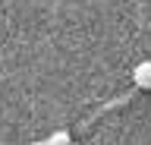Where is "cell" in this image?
I'll return each instance as SVG.
<instances>
[{"mask_svg": "<svg viewBox=\"0 0 151 145\" xmlns=\"http://www.w3.org/2000/svg\"><path fill=\"white\" fill-rule=\"evenodd\" d=\"M132 82H135V88H142V92L151 88V60H142V63L132 66Z\"/></svg>", "mask_w": 151, "mask_h": 145, "instance_id": "1", "label": "cell"}, {"mask_svg": "<svg viewBox=\"0 0 151 145\" xmlns=\"http://www.w3.org/2000/svg\"><path fill=\"white\" fill-rule=\"evenodd\" d=\"M69 142H73V136L66 133V129H57V133L47 136V145H69Z\"/></svg>", "mask_w": 151, "mask_h": 145, "instance_id": "2", "label": "cell"}, {"mask_svg": "<svg viewBox=\"0 0 151 145\" xmlns=\"http://www.w3.org/2000/svg\"><path fill=\"white\" fill-rule=\"evenodd\" d=\"M32 145H47V139H41V142H32Z\"/></svg>", "mask_w": 151, "mask_h": 145, "instance_id": "3", "label": "cell"}, {"mask_svg": "<svg viewBox=\"0 0 151 145\" xmlns=\"http://www.w3.org/2000/svg\"><path fill=\"white\" fill-rule=\"evenodd\" d=\"M69 145H76V142H69Z\"/></svg>", "mask_w": 151, "mask_h": 145, "instance_id": "4", "label": "cell"}]
</instances>
